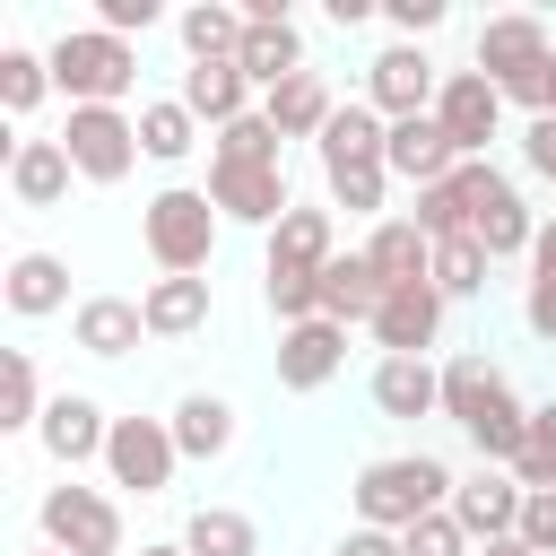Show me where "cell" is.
I'll return each instance as SVG.
<instances>
[{
    "instance_id": "8",
    "label": "cell",
    "mask_w": 556,
    "mask_h": 556,
    "mask_svg": "<svg viewBox=\"0 0 556 556\" xmlns=\"http://www.w3.org/2000/svg\"><path fill=\"white\" fill-rule=\"evenodd\" d=\"M182 469V443L165 417H113V443H104V478L122 495H165Z\"/></svg>"
},
{
    "instance_id": "50",
    "label": "cell",
    "mask_w": 556,
    "mask_h": 556,
    "mask_svg": "<svg viewBox=\"0 0 556 556\" xmlns=\"http://www.w3.org/2000/svg\"><path fill=\"white\" fill-rule=\"evenodd\" d=\"M26 556H61V547H26Z\"/></svg>"
},
{
    "instance_id": "20",
    "label": "cell",
    "mask_w": 556,
    "mask_h": 556,
    "mask_svg": "<svg viewBox=\"0 0 556 556\" xmlns=\"http://www.w3.org/2000/svg\"><path fill=\"white\" fill-rule=\"evenodd\" d=\"M339 365H348V330H339L330 313H321V321L278 330V382H287V391H321Z\"/></svg>"
},
{
    "instance_id": "34",
    "label": "cell",
    "mask_w": 556,
    "mask_h": 556,
    "mask_svg": "<svg viewBox=\"0 0 556 556\" xmlns=\"http://www.w3.org/2000/svg\"><path fill=\"white\" fill-rule=\"evenodd\" d=\"M43 96H52V61H43V52H26V43H9V52H0V113H9V122H26Z\"/></svg>"
},
{
    "instance_id": "41",
    "label": "cell",
    "mask_w": 556,
    "mask_h": 556,
    "mask_svg": "<svg viewBox=\"0 0 556 556\" xmlns=\"http://www.w3.org/2000/svg\"><path fill=\"white\" fill-rule=\"evenodd\" d=\"M382 17H391V43H426L443 26V0H382Z\"/></svg>"
},
{
    "instance_id": "5",
    "label": "cell",
    "mask_w": 556,
    "mask_h": 556,
    "mask_svg": "<svg viewBox=\"0 0 556 556\" xmlns=\"http://www.w3.org/2000/svg\"><path fill=\"white\" fill-rule=\"evenodd\" d=\"M43 61H52V87L70 104H122L139 87V43H122L104 26H61L43 43Z\"/></svg>"
},
{
    "instance_id": "27",
    "label": "cell",
    "mask_w": 556,
    "mask_h": 556,
    "mask_svg": "<svg viewBox=\"0 0 556 556\" xmlns=\"http://www.w3.org/2000/svg\"><path fill=\"white\" fill-rule=\"evenodd\" d=\"M139 313H148V339H200L208 313H217V295H208V278H156L139 295Z\"/></svg>"
},
{
    "instance_id": "19",
    "label": "cell",
    "mask_w": 556,
    "mask_h": 556,
    "mask_svg": "<svg viewBox=\"0 0 556 556\" xmlns=\"http://www.w3.org/2000/svg\"><path fill=\"white\" fill-rule=\"evenodd\" d=\"M313 156H321V174H348V165H382V156H391V122H382L365 96H348V104L330 113V130L313 139Z\"/></svg>"
},
{
    "instance_id": "31",
    "label": "cell",
    "mask_w": 556,
    "mask_h": 556,
    "mask_svg": "<svg viewBox=\"0 0 556 556\" xmlns=\"http://www.w3.org/2000/svg\"><path fill=\"white\" fill-rule=\"evenodd\" d=\"M174 35H182L191 61H235V52H243V9H226V0H191V9L174 17Z\"/></svg>"
},
{
    "instance_id": "24",
    "label": "cell",
    "mask_w": 556,
    "mask_h": 556,
    "mask_svg": "<svg viewBox=\"0 0 556 556\" xmlns=\"http://www.w3.org/2000/svg\"><path fill=\"white\" fill-rule=\"evenodd\" d=\"M469 243L486 252V261H530V243H539V217H530V200L504 182V191H486L478 200V217H469Z\"/></svg>"
},
{
    "instance_id": "33",
    "label": "cell",
    "mask_w": 556,
    "mask_h": 556,
    "mask_svg": "<svg viewBox=\"0 0 556 556\" xmlns=\"http://www.w3.org/2000/svg\"><path fill=\"white\" fill-rule=\"evenodd\" d=\"M200 148V122H191V104L182 96H156V104H139V156H156V165H182Z\"/></svg>"
},
{
    "instance_id": "14",
    "label": "cell",
    "mask_w": 556,
    "mask_h": 556,
    "mask_svg": "<svg viewBox=\"0 0 556 556\" xmlns=\"http://www.w3.org/2000/svg\"><path fill=\"white\" fill-rule=\"evenodd\" d=\"M434 122L452 130V148H460V165H469V156H486V139L504 130V96H495V78H478V70H443V96H434Z\"/></svg>"
},
{
    "instance_id": "1",
    "label": "cell",
    "mask_w": 556,
    "mask_h": 556,
    "mask_svg": "<svg viewBox=\"0 0 556 556\" xmlns=\"http://www.w3.org/2000/svg\"><path fill=\"white\" fill-rule=\"evenodd\" d=\"M443 417L478 443V460H486V469H513V460H521V443H530V408H521V391H513V382H504V365H495V356H478V348L443 356Z\"/></svg>"
},
{
    "instance_id": "21",
    "label": "cell",
    "mask_w": 556,
    "mask_h": 556,
    "mask_svg": "<svg viewBox=\"0 0 556 556\" xmlns=\"http://www.w3.org/2000/svg\"><path fill=\"white\" fill-rule=\"evenodd\" d=\"M70 182H78V165H70L61 139H17V148H9V200H17V208H61Z\"/></svg>"
},
{
    "instance_id": "51",
    "label": "cell",
    "mask_w": 556,
    "mask_h": 556,
    "mask_svg": "<svg viewBox=\"0 0 556 556\" xmlns=\"http://www.w3.org/2000/svg\"><path fill=\"white\" fill-rule=\"evenodd\" d=\"M547 78H556V70H547Z\"/></svg>"
},
{
    "instance_id": "7",
    "label": "cell",
    "mask_w": 556,
    "mask_h": 556,
    "mask_svg": "<svg viewBox=\"0 0 556 556\" xmlns=\"http://www.w3.org/2000/svg\"><path fill=\"white\" fill-rule=\"evenodd\" d=\"M61 148H70V165H78V182L113 191V182H130V165H139V113H122V104H70Z\"/></svg>"
},
{
    "instance_id": "45",
    "label": "cell",
    "mask_w": 556,
    "mask_h": 556,
    "mask_svg": "<svg viewBox=\"0 0 556 556\" xmlns=\"http://www.w3.org/2000/svg\"><path fill=\"white\" fill-rule=\"evenodd\" d=\"M513 539H530L539 556H556V495H530V504H521V530H513Z\"/></svg>"
},
{
    "instance_id": "25",
    "label": "cell",
    "mask_w": 556,
    "mask_h": 556,
    "mask_svg": "<svg viewBox=\"0 0 556 556\" xmlns=\"http://www.w3.org/2000/svg\"><path fill=\"white\" fill-rule=\"evenodd\" d=\"M70 339H78L87 356H104V365H113V356H130V348L148 339V313H139L130 295H87V304L70 313Z\"/></svg>"
},
{
    "instance_id": "47",
    "label": "cell",
    "mask_w": 556,
    "mask_h": 556,
    "mask_svg": "<svg viewBox=\"0 0 556 556\" xmlns=\"http://www.w3.org/2000/svg\"><path fill=\"white\" fill-rule=\"evenodd\" d=\"M530 278H556V217H539V243H530Z\"/></svg>"
},
{
    "instance_id": "6",
    "label": "cell",
    "mask_w": 556,
    "mask_h": 556,
    "mask_svg": "<svg viewBox=\"0 0 556 556\" xmlns=\"http://www.w3.org/2000/svg\"><path fill=\"white\" fill-rule=\"evenodd\" d=\"M35 530H43V547H61V556H130V547H122V504H113L104 486H78V478L43 486Z\"/></svg>"
},
{
    "instance_id": "49",
    "label": "cell",
    "mask_w": 556,
    "mask_h": 556,
    "mask_svg": "<svg viewBox=\"0 0 556 556\" xmlns=\"http://www.w3.org/2000/svg\"><path fill=\"white\" fill-rule=\"evenodd\" d=\"M139 556H191V547H182V539H156V547H139Z\"/></svg>"
},
{
    "instance_id": "15",
    "label": "cell",
    "mask_w": 556,
    "mask_h": 556,
    "mask_svg": "<svg viewBox=\"0 0 556 556\" xmlns=\"http://www.w3.org/2000/svg\"><path fill=\"white\" fill-rule=\"evenodd\" d=\"M443 313H452V304H443V295H434V278H426V287H391V295H382V313H374L365 330L382 339V356H434Z\"/></svg>"
},
{
    "instance_id": "23",
    "label": "cell",
    "mask_w": 556,
    "mask_h": 556,
    "mask_svg": "<svg viewBox=\"0 0 556 556\" xmlns=\"http://www.w3.org/2000/svg\"><path fill=\"white\" fill-rule=\"evenodd\" d=\"M261 113H269V130H278V139H321V130H330V113H339V96H330V78H321V70H295L287 87H269V96H261Z\"/></svg>"
},
{
    "instance_id": "30",
    "label": "cell",
    "mask_w": 556,
    "mask_h": 556,
    "mask_svg": "<svg viewBox=\"0 0 556 556\" xmlns=\"http://www.w3.org/2000/svg\"><path fill=\"white\" fill-rule=\"evenodd\" d=\"M165 426H174L182 460H226V452H235V408H226L217 391H182Z\"/></svg>"
},
{
    "instance_id": "43",
    "label": "cell",
    "mask_w": 556,
    "mask_h": 556,
    "mask_svg": "<svg viewBox=\"0 0 556 556\" xmlns=\"http://www.w3.org/2000/svg\"><path fill=\"white\" fill-rule=\"evenodd\" d=\"M521 330L556 348V278H530V287H521Z\"/></svg>"
},
{
    "instance_id": "18",
    "label": "cell",
    "mask_w": 556,
    "mask_h": 556,
    "mask_svg": "<svg viewBox=\"0 0 556 556\" xmlns=\"http://www.w3.org/2000/svg\"><path fill=\"white\" fill-rule=\"evenodd\" d=\"M365 391H374V408H382V417H400V426L443 417V365H434V356H382Z\"/></svg>"
},
{
    "instance_id": "10",
    "label": "cell",
    "mask_w": 556,
    "mask_h": 556,
    "mask_svg": "<svg viewBox=\"0 0 556 556\" xmlns=\"http://www.w3.org/2000/svg\"><path fill=\"white\" fill-rule=\"evenodd\" d=\"M434 96H443V70L426 43H382L365 61V104L382 122H417V113H434Z\"/></svg>"
},
{
    "instance_id": "12",
    "label": "cell",
    "mask_w": 556,
    "mask_h": 556,
    "mask_svg": "<svg viewBox=\"0 0 556 556\" xmlns=\"http://www.w3.org/2000/svg\"><path fill=\"white\" fill-rule=\"evenodd\" d=\"M208 200H217V217H226V226H261V235L295 208L287 165H208Z\"/></svg>"
},
{
    "instance_id": "22",
    "label": "cell",
    "mask_w": 556,
    "mask_h": 556,
    "mask_svg": "<svg viewBox=\"0 0 556 556\" xmlns=\"http://www.w3.org/2000/svg\"><path fill=\"white\" fill-rule=\"evenodd\" d=\"M400 182H417V191H434L452 165H460V148H452V130L434 122V113H417V122H391V156H382Z\"/></svg>"
},
{
    "instance_id": "35",
    "label": "cell",
    "mask_w": 556,
    "mask_h": 556,
    "mask_svg": "<svg viewBox=\"0 0 556 556\" xmlns=\"http://www.w3.org/2000/svg\"><path fill=\"white\" fill-rule=\"evenodd\" d=\"M278 130H269V113H243V122H226V130H208V165H278Z\"/></svg>"
},
{
    "instance_id": "13",
    "label": "cell",
    "mask_w": 556,
    "mask_h": 556,
    "mask_svg": "<svg viewBox=\"0 0 556 556\" xmlns=\"http://www.w3.org/2000/svg\"><path fill=\"white\" fill-rule=\"evenodd\" d=\"M521 504H530V486H521L513 469H486V460H478V469L452 486V521H460L478 547L513 539V530H521Z\"/></svg>"
},
{
    "instance_id": "37",
    "label": "cell",
    "mask_w": 556,
    "mask_h": 556,
    "mask_svg": "<svg viewBox=\"0 0 556 556\" xmlns=\"http://www.w3.org/2000/svg\"><path fill=\"white\" fill-rule=\"evenodd\" d=\"M513 478H521L530 495H556V400H539V408H530V443H521Z\"/></svg>"
},
{
    "instance_id": "40",
    "label": "cell",
    "mask_w": 556,
    "mask_h": 556,
    "mask_svg": "<svg viewBox=\"0 0 556 556\" xmlns=\"http://www.w3.org/2000/svg\"><path fill=\"white\" fill-rule=\"evenodd\" d=\"M400 556H478V539L452 521V504L443 513H426V521H408L400 530Z\"/></svg>"
},
{
    "instance_id": "17",
    "label": "cell",
    "mask_w": 556,
    "mask_h": 556,
    "mask_svg": "<svg viewBox=\"0 0 556 556\" xmlns=\"http://www.w3.org/2000/svg\"><path fill=\"white\" fill-rule=\"evenodd\" d=\"M330 261H339V217L295 200V208L269 226V261H261V269H295V278H321Z\"/></svg>"
},
{
    "instance_id": "3",
    "label": "cell",
    "mask_w": 556,
    "mask_h": 556,
    "mask_svg": "<svg viewBox=\"0 0 556 556\" xmlns=\"http://www.w3.org/2000/svg\"><path fill=\"white\" fill-rule=\"evenodd\" d=\"M452 469L434 460V452H391V460H365L356 469V486H348V504H356V521L365 530H408V521H426V513H443L452 504Z\"/></svg>"
},
{
    "instance_id": "38",
    "label": "cell",
    "mask_w": 556,
    "mask_h": 556,
    "mask_svg": "<svg viewBox=\"0 0 556 556\" xmlns=\"http://www.w3.org/2000/svg\"><path fill=\"white\" fill-rule=\"evenodd\" d=\"M321 182H330V208H348V217H374V226H382L391 165H348V174H321Z\"/></svg>"
},
{
    "instance_id": "9",
    "label": "cell",
    "mask_w": 556,
    "mask_h": 556,
    "mask_svg": "<svg viewBox=\"0 0 556 556\" xmlns=\"http://www.w3.org/2000/svg\"><path fill=\"white\" fill-rule=\"evenodd\" d=\"M235 70H243L261 96L287 87L295 70H313V61H304V26H295L287 0H243V52H235Z\"/></svg>"
},
{
    "instance_id": "44",
    "label": "cell",
    "mask_w": 556,
    "mask_h": 556,
    "mask_svg": "<svg viewBox=\"0 0 556 556\" xmlns=\"http://www.w3.org/2000/svg\"><path fill=\"white\" fill-rule=\"evenodd\" d=\"M521 165H530L539 182H556V113H539V122L521 130Z\"/></svg>"
},
{
    "instance_id": "36",
    "label": "cell",
    "mask_w": 556,
    "mask_h": 556,
    "mask_svg": "<svg viewBox=\"0 0 556 556\" xmlns=\"http://www.w3.org/2000/svg\"><path fill=\"white\" fill-rule=\"evenodd\" d=\"M486 252L469 243V235H452V243H434V295L443 304H469V295H486Z\"/></svg>"
},
{
    "instance_id": "11",
    "label": "cell",
    "mask_w": 556,
    "mask_h": 556,
    "mask_svg": "<svg viewBox=\"0 0 556 556\" xmlns=\"http://www.w3.org/2000/svg\"><path fill=\"white\" fill-rule=\"evenodd\" d=\"M35 443H43V460H52L61 478H78L87 460H104V443H113V417H104V400H87V391H52V408H43Z\"/></svg>"
},
{
    "instance_id": "46",
    "label": "cell",
    "mask_w": 556,
    "mask_h": 556,
    "mask_svg": "<svg viewBox=\"0 0 556 556\" xmlns=\"http://www.w3.org/2000/svg\"><path fill=\"white\" fill-rule=\"evenodd\" d=\"M330 556H400V539H391V530H365V521H356V530H348V539H339Z\"/></svg>"
},
{
    "instance_id": "48",
    "label": "cell",
    "mask_w": 556,
    "mask_h": 556,
    "mask_svg": "<svg viewBox=\"0 0 556 556\" xmlns=\"http://www.w3.org/2000/svg\"><path fill=\"white\" fill-rule=\"evenodd\" d=\"M478 556H539L530 539H495V547H478Z\"/></svg>"
},
{
    "instance_id": "4",
    "label": "cell",
    "mask_w": 556,
    "mask_h": 556,
    "mask_svg": "<svg viewBox=\"0 0 556 556\" xmlns=\"http://www.w3.org/2000/svg\"><path fill=\"white\" fill-rule=\"evenodd\" d=\"M217 235H226V217H217L208 182H165V191L139 208V243H148V261H156L165 278H200V269L217 261Z\"/></svg>"
},
{
    "instance_id": "42",
    "label": "cell",
    "mask_w": 556,
    "mask_h": 556,
    "mask_svg": "<svg viewBox=\"0 0 556 556\" xmlns=\"http://www.w3.org/2000/svg\"><path fill=\"white\" fill-rule=\"evenodd\" d=\"M156 17H165L156 0H96V26H104V35H122V43H130V35H148Z\"/></svg>"
},
{
    "instance_id": "29",
    "label": "cell",
    "mask_w": 556,
    "mask_h": 556,
    "mask_svg": "<svg viewBox=\"0 0 556 556\" xmlns=\"http://www.w3.org/2000/svg\"><path fill=\"white\" fill-rule=\"evenodd\" d=\"M382 295H391V287L374 278V261H365V252H339V261L321 269V313H330L339 330L374 321V313H382Z\"/></svg>"
},
{
    "instance_id": "16",
    "label": "cell",
    "mask_w": 556,
    "mask_h": 556,
    "mask_svg": "<svg viewBox=\"0 0 556 556\" xmlns=\"http://www.w3.org/2000/svg\"><path fill=\"white\" fill-rule=\"evenodd\" d=\"M174 96L191 104V122H200V130H226V122H243V113H261V87H252V78H243L235 61H191Z\"/></svg>"
},
{
    "instance_id": "26",
    "label": "cell",
    "mask_w": 556,
    "mask_h": 556,
    "mask_svg": "<svg viewBox=\"0 0 556 556\" xmlns=\"http://www.w3.org/2000/svg\"><path fill=\"white\" fill-rule=\"evenodd\" d=\"M0 295H9L17 321H43V313L70 304V261H61V252H17L9 278H0Z\"/></svg>"
},
{
    "instance_id": "2",
    "label": "cell",
    "mask_w": 556,
    "mask_h": 556,
    "mask_svg": "<svg viewBox=\"0 0 556 556\" xmlns=\"http://www.w3.org/2000/svg\"><path fill=\"white\" fill-rule=\"evenodd\" d=\"M469 70L478 78H495V96L504 104H521L530 122L539 113H556V35L539 26V17H521V9H504V17H486L478 26V52H469Z\"/></svg>"
},
{
    "instance_id": "32",
    "label": "cell",
    "mask_w": 556,
    "mask_h": 556,
    "mask_svg": "<svg viewBox=\"0 0 556 556\" xmlns=\"http://www.w3.org/2000/svg\"><path fill=\"white\" fill-rule=\"evenodd\" d=\"M182 547H191V556H261V521L235 513V504H200V513L182 521Z\"/></svg>"
},
{
    "instance_id": "28",
    "label": "cell",
    "mask_w": 556,
    "mask_h": 556,
    "mask_svg": "<svg viewBox=\"0 0 556 556\" xmlns=\"http://www.w3.org/2000/svg\"><path fill=\"white\" fill-rule=\"evenodd\" d=\"M365 261H374L382 287H426V278H434V243H426L408 217H382V226L365 235Z\"/></svg>"
},
{
    "instance_id": "39",
    "label": "cell",
    "mask_w": 556,
    "mask_h": 556,
    "mask_svg": "<svg viewBox=\"0 0 556 556\" xmlns=\"http://www.w3.org/2000/svg\"><path fill=\"white\" fill-rule=\"evenodd\" d=\"M43 408H52V400H43V382H35V356L9 348V417H0V426H9V434H35Z\"/></svg>"
}]
</instances>
